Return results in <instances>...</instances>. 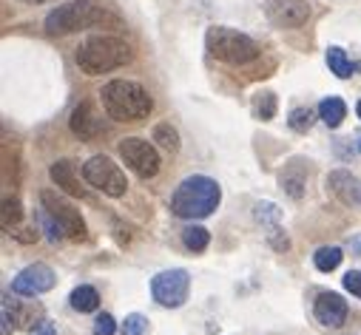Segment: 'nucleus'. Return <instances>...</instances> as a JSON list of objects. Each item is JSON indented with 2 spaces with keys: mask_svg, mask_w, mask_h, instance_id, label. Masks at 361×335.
Returning a JSON list of instances; mask_svg holds the SVG:
<instances>
[{
  "mask_svg": "<svg viewBox=\"0 0 361 335\" xmlns=\"http://www.w3.org/2000/svg\"><path fill=\"white\" fill-rule=\"evenodd\" d=\"M100 103L103 111L109 114V120L114 122H142L148 120L154 100L151 94L134 80H111L100 91Z\"/></svg>",
  "mask_w": 361,
  "mask_h": 335,
  "instance_id": "obj_1",
  "label": "nucleus"
},
{
  "mask_svg": "<svg viewBox=\"0 0 361 335\" xmlns=\"http://www.w3.org/2000/svg\"><path fill=\"white\" fill-rule=\"evenodd\" d=\"M134 60V51L126 40L111 37V34H100V37H88L85 43H80L74 63L82 74L88 77H100L109 71H117L123 65H128Z\"/></svg>",
  "mask_w": 361,
  "mask_h": 335,
  "instance_id": "obj_2",
  "label": "nucleus"
},
{
  "mask_svg": "<svg viewBox=\"0 0 361 335\" xmlns=\"http://www.w3.org/2000/svg\"><path fill=\"white\" fill-rule=\"evenodd\" d=\"M222 202V188L211 177H188L171 194V213L179 219H205Z\"/></svg>",
  "mask_w": 361,
  "mask_h": 335,
  "instance_id": "obj_3",
  "label": "nucleus"
},
{
  "mask_svg": "<svg viewBox=\"0 0 361 335\" xmlns=\"http://www.w3.org/2000/svg\"><path fill=\"white\" fill-rule=\"evenodd\" d=\"M103 23H117L114 15H109L106 6L94 4V0H71L57 9H51L46 15V34L51 37H63L80 29H92V26H103Z\"/></svg>",
  "mask_w": 361,
  "mask_h": 335,
  "instance_id": "obj_4",
  "label": "nucleus"
},
{
  "mask_svg": "<svg viewBox=\"0 0 361 335\" xmlns=\"http://www.w3.org/2000/svg\"><path fill=\"white\" fill-rule=\"evenodd\" d=\"M205 46H208L211 57H216L219 63H228V65H247L259 57V43L231 26H211L205 34Z\"/></svg>",
  "mask_w": 361,
  "mask_h": 335,
  "instance_id": "obj_5",
  "label": "nucleus"
},
{
  "mask_svg": "<svg viewBox=\"0 0 361 335\" xmlns=\"http://www.w3.org/2000/svg\"><path fill=\"white\" fill-rule=\"evenodd\" d=\"M82 179L92 185V188L103 191L106 196H111V199H120L128 191V182H126V174L120 171V165H114L103 153L92 156V159L82 165Z\"/></svg>",
  "mask_w": 361,
  "mask_h": 335,
  "instance_id": "obj_6",
  "label": "nucleus"
},
{
  "mask_svg": "<svg viewBox=\"0 0 361 335\" xmlns=\"http://www.w3.org/2000/svg\"><path fill=\"white\" fill-rule=\"evenodd\" d=\"M117 151H120V159L140 179H154L159 174L162 159H159V151L154 148V142H148L142 137H126V139H120Z\"/></svg>",
  "mask_w": 361,
  "mask_h": 335,
  "instance_id": "obj_7",
  "label": "nucleus"
},
{
  "mask_svg": "<svg viewBox=\"0 0 361 335\" xmlns=\"http://www.w3.org/2000/svg\"><path fill=\"white\" fill-rule=\"evenodd\" d=\"M191 293V276L183 267H173V270H162L151 279V296L159 307H183L188 301Z\"/></svg>",
  "mask_w": 361,
  "mask_h": 335,
  "instance_id": "obj_8",
  "label": "nucleus"
},
{
  "mask_svg": "<svg viewBox=\"0 0 361 335\" xmlns=\"http://www.w3.org/2000/svg\"><path fill=\"white\" fill-rule=\"evenodd\" d=\"M40 202H43V210H49L54 216V222L63 227L66 239H71V241H82L85 239L88 230H85V222H82V216H80V210L74 205H68L54 191H43L40 194Z\"/></svg>",
  "mask_w": 361,
  "mask_h": 335,
  "instance_id": "obj_9",
  "label": "nucleus"
},
{
  "mask_svg": "<svg viewBox=\"0 0 361 335\" xmlns=\"http://www.w3.org/2000/svg\"><path fill=\"white\" fill-rule=\"evenodd\" d=\"M253 219L262 225V230H264L270 247L279 250V253L290 250V239H288V233H285V227H282V210H279L276 202H267V199L256 202V205H253Z\"/></svg>",
  "mask_w": 361,
  "mask_h": 335,
  "instance_id": "obj_10",
  "label": "nucleus"
},
{
  "mask_svg": "<svg viewBox=\"0 0 361 335\" xmlns=\"http://www.w3.org/2000/svg\"><path fill=\"white\" fill-rule=\"evenodd\" d=\"M264 15L279 29H302L310 20V4L307 0H267Z\"/></svg>",
  "mask_w": 361,
  "mask_h": 335,
  "instance_id": "obj_11",
  "label": "nucleus"
},
{
  "mask_svg": "<svg viewBox=\"0 0 361 335\" xmlns=\"http://www.w3.org/2000/svg\"><path fill=\"white\" fill-rule=\"evenodd\" d=\"M54 270L49 265H29L23 267L15 279H12V293L18 296H26V298H35V296H43L54 287Z\"/></svg>",
  "mask_w": 361,
  "mask_h": 335,
  "instance_id": "obj_12",
  "label": "nucleus"
},
{
  "mask_svg": "<svg viewBox=\"0 0 361 335\" xmlns=\"http://www.w3.org/2000/svg\"><path fill=\"white\" fill-rule=\"evenodd\" d=\"M68 128L77 139L82 142H94L97 137L106 134V120L103 114H97V108L92 103H80L74 111H71V120H68Z\"/></svg>",
  "mask_w": 361,
  "mask_h": 335,
  "instance_id": "obj_13",
  "label": "nucleus"
},
{
  "mask_svg": "<svg viewBox=\"0 0 361 335\" xmlns=\"http://www.w3.org/2000/svg\"><path fill=\"white\" fill-rule=\"evenodd\" d=\"M313 315L322 327H341L347 321V301L338 293H319L313 301Z\"/></svg>",
  "mask_w": 361,
  "mask_h": 335,
  "instance_id": "obj_14",
  "label": "nucleus"
},
{
  "mask_svg": "<svg viewBox=\"0 0 361 335\" xmlns=\"http://www.w3.org/2000/svg\"><path fill=\"white\" fill-rule=\"evenodd\" d=\"M327 188L330 194L341 202V205H350V208H361V179L353 177L350 171H333L327 177Z\"/></svg>",
  "mask_w": 361,
  "mask_h": 335,
  "instance_id": "obj_15",
  "label": "nucleus"
},
{
  "mask_svg": "<svg viewBox=\"0 0 361 335\" xmlns=\"http://www.w3.org/2000/svg\"><path fill=\"white\" fill-rule=\"evenodd\" d=\"M279 185L290 199H302L305 196V188H307V165H305V159L296 156V159H290L285 165V171L279 174Z\"/></svg>",
  "mask_w": 361,
  "mask_h": 335,
  "instance_id": "obj_16",
  "label": "nucleus"
},
{
  "mask_svg": "<svg viewBox=\"0 0 361 335\" xmlns=\"http://www.w3.org/2000/svg\"><path fill=\"white\" fill-rule=\"evenodd\" d=\"M49 177H51V182H54L57 188H63L66 194L80 196V199H88L85 188H80L77 168H74V162H71V159H57V162L49 168Z\"/></svg>",
  "mask_w": 361,
  "mask_h": 335,
  "instance_id": "obj_17",
  "label": "nucleus"
},
{
  "mask_svg": "<svg viewBox=\"0 0 361 335\" xmlns=\"http://www.w3.org/2000/svg\"><path fill=\"white\" fill-rule=\"evenodd\" d=\"M327 65H330V71H333L338 80H350V77H355V71H361V65L353 63V60L347 57V51L338 49V46H330V49H327Z\"/></svg>",
  "mask_w": 361,
  "mask_h": 335,
  "instance_id": "obj_18",
  "label": "nucleus"
},
{
  "mask_svg": "<svg viewBox=\"0 0 361 335\" xmlns=\"http://www.w3.org/2000/svg\"><path fill=\"white\" fill-rule=\"evenodd\" d=\"M68 304H71V310H77V312H94V310L100 307V293H97L92 284H80V287L71 290Z\"/></svg>",
  "mask_w": 361,
  "mask_h": 335,
  "instance_id": "obj_19",
  "label": "nucleus"
},
{
  "mask_svg": "<svg viewBox=\"0 0 361 335\" xmlns=\"http://www.w3.org/2000/svg\"><path fill=\"white\" fill-rule=\"evenodd\" d=\"M347 117V106L341 97H324L319 103V120L327 125V128H338Z\"/></svg>",
  "mask_w": 361,
  "mask_h": 335,
  "instance_id": "obj_20",
  "label": "nucleus"
},
{
  "mask_svg": "<svg viewBox=\"0 0 361 335\" xmlns=\"http://www.w3.org/2000/svg\"><path fill=\"white\" fill-rule=\"evenodd\" d=\"M341 259H344L341 247H319L316 256H313V265H316L319 273H333L341 265Z\"/></svg>",
  "mask_w": 361,
  "mask_h": 335,
  "instance_id": "obj_21",
  "label": "nucleus"
},
{
  "mask_svg": "<svg viewBox=\"0 0 361 335\" xmlns=\"http://www.w3.org/2000/svg\"><path fill=\"white\" fill-rule=\"evenodd\" d=\"M20 222H23V205H20L15 196L4 199V210H0V225H4V230L15 233Z\"/></svg>",
  "mask_w": 361,
  "mask_h": 335,
  "instance_id": "obj_22",
  "label": "nucleus"
},
{
  "mask_svg": "<svg viewBox=\"0 0 361 335\" xmlns=\"http://www.w3.org/2000/svg\"><path fill=\"white\" fill-rule=\"evenodd\" d=\"M208 241H211V233L202 225H188L183 230V244L191 250V253H202V250L208 247Z\"/></svg>",
  "mask_w": 361,
  "mask_h": 335,
  "instance_id": "obj_23",
  "label": "nucleus"
},
{
  "mask_svg": "<svg viewBox=\"0 0 361 335\" xmlns=\"http://www.w3.org/2000/svg\"><path fill=\"white\" fill-rule=\"evenodd\" d=\"M253 114L256 120L267 122V120H274L276 117V94L274 91H259L253 97Z\"/></svg>",
  "mask_w": 361,
  "mask_h": 335,
  "instance_id": "obj_24",
  "label": "nucleus"
},
{
  "mask_svg": "<svg viewBox=\"0 0 361 335\" xmlns=\"http://www.w3.org/2000/svg\"><path fill=\"white\" fill-rule=\"evenodd\" d=\"M154 142H157L159 148L171 151V153L179 151V134H176V128H173L171 122H159V125L154 128Z\"/></svg>",
  "mask_w": 361,
  "mask_h": 335,
  "instance_id": "obj_25",
  "label": "nucleus"
},
{
  "mask_svg": "<svg viewBox=\"0 0 361 335\" xmlns=\"http://www.w3.org/2000/svg\"><path fill=\"white\" fill-rule=\"evenodd\" d=\"M313 122H316V114H313V108H305V106L293 108L290 117H288V125H290L296 134H307V131L313 128Z\"/></svg>",
  "mask_w": 361,
  "mask_h": 335,
  "instance_id": "obj_26",
  "label": "nucleus"
},
{
  "mask_svg": "<svg viewBox=\"0 0 361 335\" xmlns=\"http://www.w3.org/2000/svg\"><path fill=\"white\" fill-rule=\"evenodd\" d=\"M148 318L145 315H140V312H131V315H126V321H123V327H120V332L123 335H148Z\"/></svg>",
  "mask_w": 361,
  "mask_h": 335,
  "instance_id": "obj_27",
  "label": "nucleus"
},
{
  "mask_svg": "<svg viewBox=\"0 0 361 335\" xmlns=\"http://www.w3.org/2000/svg\"><path fill=\"white\" fill-rule=\"evenodd\" d=\"M114 332H117L114 315H109V312L97 315V321H94V335H114Z\"/></svg>",
  "mask_w": 361,
  "mask_h": 335,
  "instance_id": "obj_28",
  "label": "nucleus"
},
{
  "mask_svg": "<svg viewBox=\"0 0 361 335\" xmlns=\"http://www.w3.org/2000/svg\"><path fill=\"white\" fill-rule=\"evenodd\" d=\"M341 282H344V290H347V293H353V296L361 298V270H350Z\"/></svg>",
  "mask_w": 361,
  "mask_h": 335,
  "instance_id": "obj_29",
  "label": "nucleus"
},
{
  "mask_svg": "<svg viewBox=\"0 0 361 335\" xmlns=\"http://www.w3.org/2000/svg\"><path fill=\"white\" fill-rule=\"evenodd\" d=\"M29 335H54V324L49 318H40L37 324L29 327Z\"/></svg>",
  "mask_w": 361,
  "mask_h": 335,
  "instance_id": "obj_30",
  "label": "nucleus"
},
{
  "mask_svg": "<svg viewBox=\"0 0 361 335\" xmlns=\"http://www.w3.org/2000/svg\"><path fill=\"white\" fill-rule=\"evenodd\" d=\"M15 329V318H9V304H4V327H0V335H12Z\"/></svg>",
  "mask_w": 361,
  "mask_h": 335,
  "instance_id": "obj_31",
  "label": "nucleus"
},
{
  "mask_svg": "<svg viewBox=\"0 0 361 335\" xmlns=\"http://www.w3.org/2000/svg\"><path fill=\"white\" fill-rule=\"evenodd\" d=\"M350 244H353V250H355V253H358V256H361V236H358V239H353V241H350Z\"/></svg>",
  "mask_w": 361,
  "mask_h": 335,
  "instance_id": "obj_32",
  "label": "nucleus"
},
{
  "mask_svg": "<svg viewBox=\"0 0 361 335\" xmlns=\"http://www.w3.org/2000/svg\"><path fill=\"white\" fill-rule=\"evenodd\" d=\"M23 4H35V6H40V4H51V0H23Z\"/></svg>",
  "mask_w": 361,
  "mask_h": 335,
  "instance_id": "obj_33",
  "label": "nucleus"
},
{
  "mask_svg": "<svg viewBox=\"0 0 361 335\" xmlns=\"http://www.w3.org/2000/svg\"><path fill=\"white\" fill-rule=\"evenodd\" d=\"M355 114H358V120H361V103H358V106H355Z\"/></svg>",
  "mask_w": 361,
  "mask_h": 335,
  "instance_id": "obj_34",
  "label": "nucleus"
}]
</instances>
